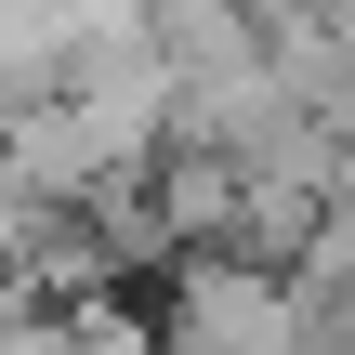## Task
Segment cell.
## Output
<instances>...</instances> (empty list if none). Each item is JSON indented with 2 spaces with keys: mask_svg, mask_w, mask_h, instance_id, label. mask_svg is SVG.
Listing matches in <instances>:
<instances>
[{
  "mask_svg": "<svg viewBox=\"0 0 355 355\" xmlns=\"http://www.w3.org/2000/svg\"><path fill=\"white\" fill-rule=\"evenodd\" d=\"M158 355H329V303L277 250H184L158 290Z\"/></svg>",
  "mask_w": 355,
  "mask_h": 355,
  "instance_id": "6da1fadb",
  "label": "cell"
},
{
  "mask_svg": "<svg viewBox=\"0 0 355 355\" xmlns=\"http://www.w3.org/2000/svg\"><path fill=\"white\" fill-rule=\"evenodd\" d=\"M13 355H158V316H119L105 290H79V303H26V316H13Z\"/></svg>",
  "mask_w": 355,
  "mask_h": 355,
  "instance_id": "7a4b0ae2",
  "label": "cell"
},
{
  "mask_svg": "<svg viewBox=\"0 0 355 355\" xmlns=\"http://www.w3.org/2000/svg\"><path fill=\"white\" fill-rule=\"evenodd\" d=\"M316 277H329V290H355V184H343V211L316 224Z\"/></svg>",
  "mask_w": 355,
  "mask_h": 355,
  "instance_id": "3957f363",
  "label": "cell"
}]
</instances>
